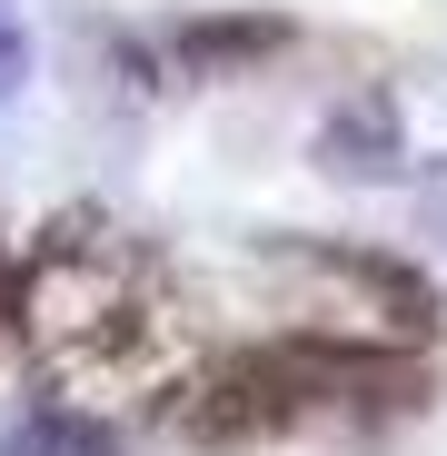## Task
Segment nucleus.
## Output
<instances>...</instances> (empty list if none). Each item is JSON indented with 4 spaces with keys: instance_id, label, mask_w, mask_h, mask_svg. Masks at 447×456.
I'll list each match as a JSON object with an SVG mask.
<instances>
[{
    "instance_id": "1",
    "label": "nucleus",
    "mask_w": 447,
    "mask_h": 456,
    "mask_svg": "<svg viewBox=\"0 0 447 456\" xmlns=\"http://www.w3.org/2000/svg\"><path fill=\"white\" fill-rule=\"evenodd\" d=\"M30 367L60 417L90 427H129V417H179V397L199 387L209 347V308L199 288L139 239V228L70 208L50 218L30 258H21V308H11Z\"/></svg>"
},
{
    "instance_id": "3",
    "label": "nucleus",
    "mask_w": 447,
    "mask_h": 456,
    "mask_svg": "<svg viewBox=\"0 0 447 456\" xmlns=\"http://www.w3.org/2000/svg\"><path fill=\"white\" fill-rule=\"evenodd\" d=\"M11 308H21V268L0 258V328H11Z\"/></svg>"
},
{
    "instance_id": "2",
    "label": "nucleus",
    "mask_w": 447,
    "mask_h": 456,
    "mask_svg": "<svg viewBox=\"0 0 447 456\" xmlns=\"http://www.w3.org/2000/svg\"><path fill=\"white\" fill-rule=\"evenodd\" d=\"M30 80V40H21V20H11V0H0V100H11Z\"/></svg>"
}]
</instances>
